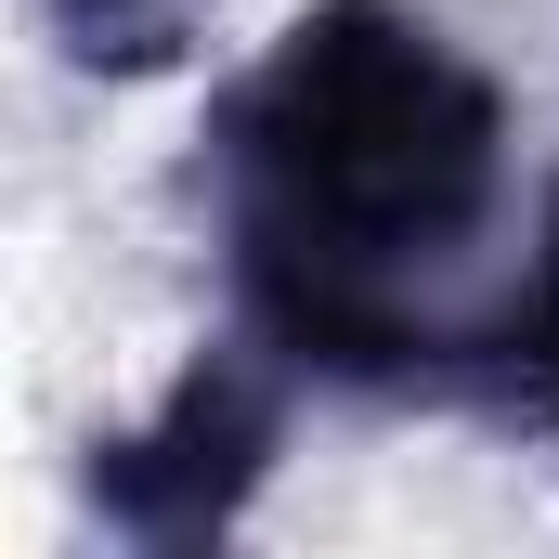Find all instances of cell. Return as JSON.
Wrapping results in <instances>:
<instances>
[{
	"instance_id": "cell-1",
	"label": "cell",
	"mask_w": 559,
	"mask_h": 559,
	"mask_svg": "<svg viewBox=\"0 0 559 559\" xmlns=\"http://www.w3.org/2000/svg\"><path fill=\"white\" fill-rule=\"evenodd\" d=\"M508 195V92L417 0H312L209 105V222L235 325L299 391L442 404L455 274Z\"/></svg>"
},
{
	"instance_id": "cell-2",
	"label": "cell",
	"mask_w": 559,
	"mask_h": 559,
	"mask_svg": "<svg viewBox=\"0 0 559 559\" xmlns=\"http://www.w3.org/2000/svg\"><path fill=\"white\" fill-rule=\"evenodd\" d=\"M286 378L274 352L235 325V338H209L169 391H156V417L143 429H105L92 442V521L143 559H209L248 534V508H261V481H274L286 455Z\"/></svg>"
},
{
	"instance_id": "cell-3",
	"label": "cell",
	"mask_w": 559,
	"mask_h": 559,
	"mask_svg": "<svg viewBox=\"0 0 559 559\" xmlns=\"http://www.w3.org/2000/svg\"><path fill=\"white\" fill-rule=\"evenodd\" d=\"M442 404L481 429H559V182H547V222H534V261L508 299L455 312V378Z\"/></svg>"
},
{
	"instance_id": "cell-4",
	"label": "cell",
	"mask_w": 559,
	"mask_h": 559,
	"mask_svg": "<svg viewBox=\"0 0 559 559\" xmlns=\"http://www.w3.org/2000/svg\"><path fill=\"white\" fill-rule=\"evenodd\" d=\"M39 26H52V52L79 79H169L195 52L209 0H39Z\"/></svg>"
}]
</instances>
